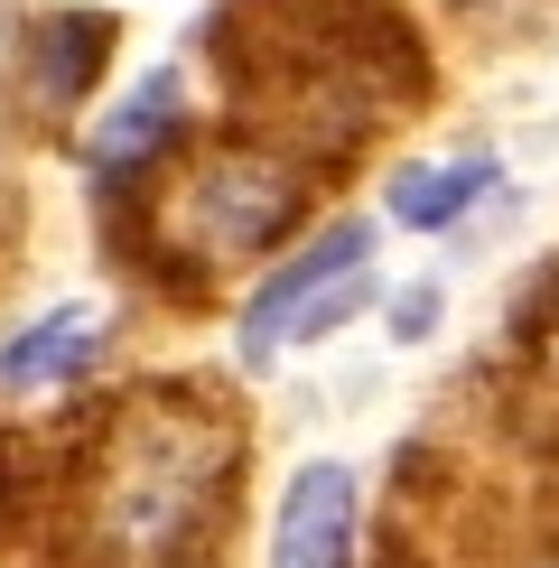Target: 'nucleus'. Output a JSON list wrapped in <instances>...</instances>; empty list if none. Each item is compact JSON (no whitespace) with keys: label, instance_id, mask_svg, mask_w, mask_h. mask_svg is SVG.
Segmentation results:
<instances>
[{"label":"nucleus","instance_id":"obj_3","mask_svg":"<svg viewBox=\"0 0 559 568\" xmlns=\"http://www.w3.org/2000/svg\"><path fill=\"white\" fill-rule=\"evenodd\" d=\"M177 243L196 252V262H243V252H271L280 233L298 224V169L271 150H215L196 159L169 205Z\"/></svg>","mask_w":559,"mask_h":568},{"label":"nucleus","instance_id":"obj_1","mask_svg":"<svg viewBox=\"0 0 559 568\" xmlns=\"http://www.w3.org/2000/svg\"><path fill=\"white\" fill-rule=\"evenodd\" d=\"M224 57L233 93L289 112L317 140H355L364 122L419 93V47L373 0H252L224 19Z\"/></svg>","mask_w":559,"mask_h":568},{"label":"nucleus","instance_id":"obj_9","mask_svg":"<svg viewBox=\"0 0 559 568\" xmlns=\"http://www.w3.org/2000/svg\"><path fill=\"white\" fill-rule=\"evenodd\" d=\"M495 186V159H448V169H402L392 178V215L402 224H448V215H466V205Z\"/></svg>","mask_w":559,"mask_h":568},{"label":"nucleus","instance_id":"obj_8","mask_svg":"<svg viewBox=\"0 0 559 568\" xmlns=\"http://www.w3.org/2000/svg\"><path fill=\"white\" fill-rule=\"evenodd\" d=\"M169 122H177V75H150V84H140L131 103L103 122V140H93V169H103V178H131L140 159L159 150V131H169Z\"/></svg>","mask_w":559,"mask_h":568},{"label":"nucleus","instance_id":"obj_7","mask_svg":"<svg viewBox=\"0 0 559 568\" xmlns=\"http://www.w3.org/2000/svg\"><path fill=\"white\" fill-rule=\"evenodd\" d=\"M93 336H103V307H57V317H38L29 336H10L0 345V392H47V383H65V373L93 354Z\"/></svg>","mask_w":559,"mask_h":568},{"label":"nucleus","instance_id":"obj_6","mask_svg":"<svg viewBox=\"0 0 559 568\" xmlns=\"http://www.w3.org/2000/svg\"><path fill=\"white\" fill-rule=\"evenodd\" d=\"M103 57H112V19H103V10H57V19H38V103H47V112L84 103L93 75H103Z\"/></svg>","mask_w":559,"mask_h":568},{"label":"nucleus","instance_id":"obj_5","mask_svg":"<svg viewBox=\"0 0 559 568\" xmlns=\"http://www.w3.org/2000/svg\"><path fill=\"white\" fill-rule=\"evenodd\" d=\"M355 271H364V224H336L317 252H298V262L280 271L271 290H252V317H243V354H271V345H280V326H289L298 307H308L317 290H336V280H355Z\"/></svg>","mask_w":559,"mask_h":568},{"label":"nucleus","instance_id":"obj_2","mask_svg":"<svg viewBox=\"0 0 559 568\" xmlns=\"http://www.w3.org/2000/svg\"><path fill=\"white\" fill-rule=\"evenodd\" d=\"M233 476H243V429L186 392H150L103 438L93 540L122 568H196L224 531Z\"/></svg>","mask_w":559,"mask_h":568},{"label":"nucleus","instance_id":"obj_4","mask_svg":"<svg viewBox=\"0 0 559 568\" xmlns=\"http://www.w3.org/2000/svg\"><path fill=\"white\" fill-rule=\"evenodd\" d=\"M271 568H355V476L298 466L271 523Z\"/></svg>","mask_w":559,"mask_h":568},{"label":"nucleus","instance_id":"obj_10","mask_svg":"<svg viewBox=\"0 0 559 568\" xmlns=\"http://www.w3.org/2000/svg\"><path fill=\"white\" fill-rule=\"evenodd\" d=\"M383 568H402V559H383Z\"/></svg>","mask_w":559,"mask_h":568}]
</instances>
